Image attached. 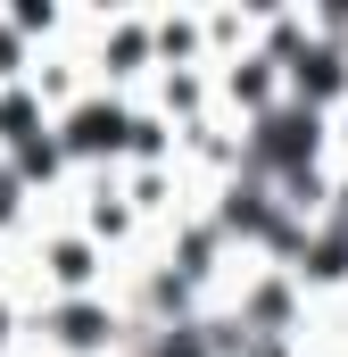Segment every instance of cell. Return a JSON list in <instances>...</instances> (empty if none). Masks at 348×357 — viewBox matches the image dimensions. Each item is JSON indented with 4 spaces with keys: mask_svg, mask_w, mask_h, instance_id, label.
<instances>
[{
    "mask_svg": "<svg viewBox=\"0 0 348 357\" xmlns=\"http://www.w3.org/2000/svg\"><path fill=\"white\" fill-rule=\"evenodd\" d=\"M25 357H133V324H125L116 291L33 299L25 307Z\"/></svg>",
    "mask_w": 348,
    "mask_h": 357,
    "instance_id": "6da1fadb",
    "label": "cell"
},
{
    "mask_svg": "<svg viewBox=\"0 0 348 357\" xmlns=\"http://www.w3.org/2000/svg\"><path fill=\"white\" fill-rule=\"evenodd\" d=\"M50 142H58L67 175L125 167V150H133V100H125V91H84L75 108H58V116H50Z\"/></svg>",
    "mask_w": 348,
    "mask_h": 357,
    "instance_id": "7a4b0ae2",
    "label": "cell"
},
{
    "mask_svg": "<svg viewBox=\"0 0 348 357\" xmlns=\"http://www.w3.org/2000/svg\"><path fill=\"white\" fill-rule=\"evenodd\" d=\"M50 142V108L33 100V84H0V158H25Z\"/></svg>",
    "mask_w": 348,
    "mask_h": 357,
    "instance_id": "3957f363",
    "label": "cell"
},
{
    "mask_svg": "<svg viewBox=\"0 0 348 357\" xmlns=\"http://www.w3.org/2000/svg\"><path fill=\"white\" fill-rule=\"evenodd\" d=\"M150 42H158V67H207L199 8H158V17H150Z\"/></svg>",
    "mask_w": 348,
    "mask_h": 357,
    "instance_id": "277c9868",
    "label": "cell"
},
{
    "mask_svg": "<svg viewBox=\"0 0 348 357\" xmlns=\"http://www.w3.org/2000/svg\"><path fill=\"white\" fill-rule=\"evenodd\" d=\"M0 357H25V291L8 266H0Z\"/></svg>",
    "mask_w": 348,
    "mask_h": 357,
    "instance_id": "5b68a950",
    "label": "cell"
}]
</instances>
